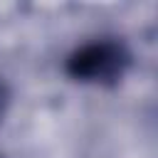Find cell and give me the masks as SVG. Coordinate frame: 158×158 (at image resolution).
<instances>
[{
  "instance_id": "cell-2",
  "label": "cell",
  "mask_w": 158,
  "mask_h": 158,
  "mask_svg": "<svg viewBox=\"0 0 158 158\" xmlns=\"http://www.w3.org/2000/svg\"><path fill=\"white\" fill-rule=\"evenodd\" d=\"M5 101H7V94H5V86L0 84V114H2V109H5Z\"/></svg>"
},
{
  "instance_id": "cell-1",
  "label": "cell",
  "mask_w": 158,
  "mask_h": 158,
  "mask_svg": "<svg viewBox=\"0 0 158 158\" xmlns=\"http://www.w3.org/2000/svg\"><path fill=\"white\" fill-rule=\"evenodd\" d=\"M128 67V52L121 42L114 40H101V42H89L79 47L74 54H69L64 69L72 79L77 81H116L123 69Z\"/></svg>"
}]
</instances>
